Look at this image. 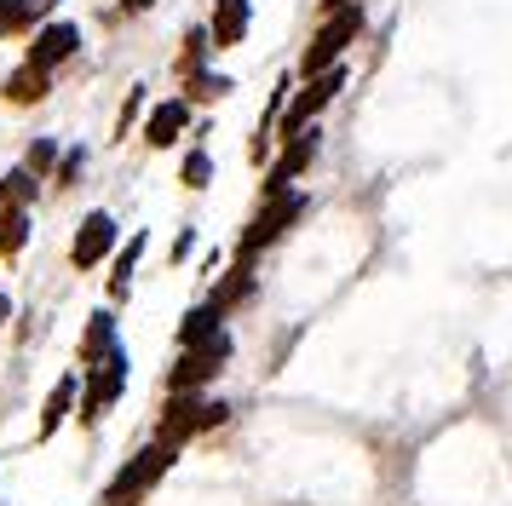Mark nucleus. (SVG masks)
Wrapping results in <instances>:
<instances>
[{"mask_svg": "<svg viewBox=\"0 0 512 506\" xmlns=\"http://www.w3.org/2000/svg\"><path fill=\"white\" fill-rule=\"evenodd\" d=\"M173 449H179V443H150V449H139V455L116 472V483L104 489V506H133L144 489H156L162 472L173 466Z\"/></svg>", "mask_w": 512, "mask_h": 506, "instance_id": "1", "label": "nucleus"}, {"mask_svg": "<svg viewBox=\"0 0 512 506\" xmlns=\"http://www.w3.org/2000/svg\"><path fill=\"white\" fill-rule=\"evenodd\" d=\"M357 29H363V12H357V6H340V12H334V18H328L323 29H317V41L305 46V64H300V69H305V75L328 69L351 41H357Z\"/></svg>", "mask_w": 512, "mask_h": 506, "instance_id": "2", "label": "nucleus"}, {"mask_svg": "<svg viewBox=\"0 0 512 506\" xmlns=\"http://www.w3.org/2000/svg\"><path fill=\"white\" fill-rule=\"evenodd\" d=\"M225 357H231V334L219 328L213 340H202V345H185V363L167 374V386L173 391H190V386H202V380H213L219 368H225Z\"/></svg>", "mask_w": 512, "mask_h": 506, "instance_id": "3", "label": "nucleus"}, {"mask_svg": "<svg viewBox=\"0 0 512 506\" xmlns=\"http://www.w3.org/2000/svg\"><path fill=\"white\" fill-rule=\"evenodd\" d=\"M300 213H305V196H300V190H271V207H265V213L254 219V230L242 236V259H254L265 242H277V236L294 225Z\"/></svg>", "mask_w": 512, "mask_h": 506, "instance_id": "4", "label": "nucleus"}, {"mask_svg": "<svg viewBox=\"0 0 512 506\" xmlns=\"http://www.w3.org/2000/svg\"><path fill=\"white\" fill-rule=\"evenodd\" d=\"M219 420H225V403H213V397H173L167 414H162V437L179 443V437L208 432V426H219Z\"/></svg>", "mask_w": 512, "mask_h": 506, "instance_id": "5", "label": "nucleus"}, {"mask_svg": "<svg viewBox=\"0 0 512 506\" xmlns=\"http://www.w3.org/2000/svg\"><path fill=\"white\" fill-rule=\"evenodd\" d=\"M87 374H93V380H87V414L110 409V403L121 397V386H127V351L110 345L98 363H87Z\"/></svg>", "mask_w": 512, "mask_h": 506, "instance_id": "6", "label": "nucleus"}, {"mask_svg": "<svg viewBox=\"0 0 512 506\" xmlns=\"http://www.w3.org/2000/svg\"><path fill=\"white\" fill-rule=\"evenodd\" d=\"M340 87H346V69H334V64L317 69V75H311V87L294 98V110H288V121H282V127H288V133H305V121L323 110V104H328V98H334Z\"/></svg>", "mask_w": 512, "mask_h": 506, "instance_id": "7", "label": "nucleus"}, {"mask_svg": "<svg viewBox=\"0 0 512 506\" xmlns=\"http://www.w3.org/2000/svg\"><path fill=\"white\" fill-rule=\"evenodd\" d=\"M110 248H116V219H110V213H87V219H81V236H75V248H70L75 271L98 265Z\"/></svg>", "mask_w": 512, "mask_h": 506, "instance_id": "8", "label": "nucleus"}, {"mask_svg": "<svg viewBox=\"0 0 512 506\" xmlns=\"http://www.w3.org/2000/svg\"><path fill=\"white\" fill-rule=\"evenodd\" d=\"M75 46H81V29H70V23H47V29L35 35V46H29V64L52 69V64H64Z\"/></svg>", "mask_w": 512, "mask_h": 506, "instance_id": "9", "label": "nucleus"}, {"mask_svg": "<svg viewBox=\"0 0 512 506\" xmlns=\"http://www.w3.org/2000/svg\"><path fill=\"white\" fill-rule=\"evenodd\" d=\"M242 35H248V0H213L208 41L213 46H242Z\"/></svg>", "mask_w": 512, "mask_h": 506, "instance_id": "10", "label": "nucleus"}, {"mask_svg": "<svg viewBox=\"0 0 512 506\" xmlns=\"http://www.w3.org/2000/svg\"><path fill=\"white\" fill-rule=\"evenodd\" d=\"M311 156H317V133H294V144H288V156L271 167V179H265V190H288V179L294 173H305L311 167Z\"/></svg>", "mask_w": 512, "mask_h": 506, "instance_id": "11", "label": "nucleus"}, {"mask_svg": "<svg viewBox=\"0 0 512 506\" xmlns=\"http://www.w3.org/2000/svg\"><path fill=\"white\" fill-rule=\"evenodd\" d=\"M190 121V110H185V98H167V104H156L150 110V127H144V138L156 144V150H167L173 138H179V127Z\"/></svg>", "mask_w": 512, "mask_h": 506, "instance_id": "12", "label": "nucleus"}, {"mask_svg": "<svg viewBox=\"0 0 512 506\" xmlns=\"http://www.w3.org/2000/svg\"><path fill=\"white\" fill-rule=\"evenodd\" d=\"M58 0H0V41L6 35H18V29H29L35 18H47Z\"/></svg>", "mask_w": 512, "mask_h": 506, "instance_id": "13", "label": "nucleus"}, {"mask_svg": "<svg viewBox=\"0 0 512 506\" xmlns=\"http://www.w3.org/2000/svg\"><path fill=\"white\" fill-rule=\"evenodd\" d=\"M6 98H12V104H41V98H47V69L24 64L12 81H6Z\"/></svg>", "mask_w": 512, "mask_h": 506, "instance_id": "14", "label": "nucleus"}, {"mask_svg": "<svg viewBox=\"0 0 512 506\" xmlns=\"http://www.w3.org/2000/svg\"><path fill=\"white\" fill-rule=\"evenodd\" d=\"M110 345H116V322H110L104 311H98V317H93V328H87V340H81V368H87V363H98V357H104Z\"/></svg>", "mask_w": 512, "mask_h": 506, "instance_id": "15", "label": "nucleus"}, {"mask_svg": "<svg viewBox=\"0 0 512 506\" xmlns=\"http://www.w3.org/2000/svg\"><path fill=\"white\" fill-rule=\"evenodd\" d=\"M219 334V311L213 305H196L185 317V328H179V345H202V340H213Z\"/></svg>", "mask_w": 512, "mask_h": 506, "instance_id": "16", "label": "nucleus"}, {"mask_svg": "<svg viewBox=\"0 0 512 506\" xmlns=\"http://www.w3.org/2000/svg\"><path fill=\"white\" fill-rule=\"evenodd\" d=\"M70 397H75V374H64V380L52 386V397H47V414H41V437L58 432V420L70 414Z\"/></svg>", "mask_w": 512, "mask_h": 506, "instance_id": "17", "label": "nucleus"}, {"mask_svg": "<svg viewBox=\"0 0 512 506\" xmlns=\"http://www.w3.org/2000/svg\"><path fill=\"white\" fill-rule=\"evenodd\" d=\"M29 242V213L24 207H6L0 213V253H18Z\"/></svg>", "mask_w": 512, "mask_h": 506, "instance_id": "18", "label": "nucleus"}, {"mask_svg": "<svg viewBox=\"0 0 512 506\" xmlns=\"http://www.w3.org/2000/svg\"><path fill=\"white\" fill-rule=\"evenodd\" d=\"M29 196H35V173H29V167H18V173H6V179H0V202H6V207H24Z\"/></svg>", "mask_w": 512, "mask_h": 506, "instance_id": "19", "label": "nucleus"}, {"mask_svg": "<svg viewBox=\"0 0 512 506\" xmlns=\"http://www.w3.org/2000/svg\"><path fill=\"white\" fill-rule=\"evenodd\" d=\"M139 253H144V236H133L127 248H121V259H116V276H110V294H127V282H133V265H139Z\"/></svg>", "mask_w": 512, "mask_h": 506, "instance_id": "20", "label": "nucleus"}, {"mask_svg": "<svg viewBox=\"0 0 512 506\" xmlns=\"http://www.w3.org/2000/svg\"><path fill=\"white\" fill-rule=\"evenodd\" d=\"M248 288H254V276H248V265H242V271H231V282L213 294V311H225V305H231V299H242Z\"/></svg>", "mask_w": 512, "mask_h": 506, "instance_id": "21", "label": "nucleus"}, {"mask_svg": "<svg viewBox=\"0 0 512 506\" xmlns=\"http://www.w3.org/2000/svg\"><path fill=\"white\" fill-rule=\"evenodd\" d=\"M208 179H213V161L202 156V150H190V156H185V184H190V190H202Z\"/></svg>", "mask_w": 512, "mask_h": 506, "instance_id": "22", "label": "nucleus"}, {"mask_svg": "<svg viewBox=\"0 0 512 506\" xmlns=\"http://www.w3.org/2000/svg\"><path fill=\"white\" fill-rule=\"evenodd\" d=\"M52 161H58V144H52V138H35V144H29V173H47Z\"/></svg>", "mask_w": 512, "mask_h": 506, "instance_id": "23", "label": "nucleus"}, {"mask_svg": "<svg viewBox=\"0 0 512 506\" xmlns=\"http://www.w3.org/2000/svg\"><path fill=\"white\" fill-rule=\"evenodd\" d=\"M196 98H219V92H231V81H225V75H202V69H196Z\"/></svg>", "mask_w": 512, "mask_h": 506, "instance_id": "24", "label": "nucleus"}, {"mask_svg": "<svg viewBox=\"0 0 512 506\" xmlns=\"http://www.w3.org/2000/svg\"><path fill=\"white\" fill-rule=\"evenodd\" d=\"M81 167H87V150H70V156L58 161V179H64V184L81 179Z\"/></svg>", "mask_w": 512, "mask_h": 506, "instance_id": "25", "label": "nucleus"}, {"mask_svg": "<svg viewBox=\"0 0 512 506\" xmlns=\"http://www.w3.org/2000/svg\"><path fill=\"white\" fill-rule=\"evenodd\" d=\"M144 6H156V0H127V12H144Z\"/></svg>", "mask_w": 512, "mask_h": 506, "instance_id": "26", "label": "nucleus"}, {"mask_svg": "<svg viewBox=\"0 0 512 506\" xmlns=\"http://www.w3.org/2000/svg\"><path fill=\"white\" fill-rule=\"evenodd\" d=\"M334 6H340V0H334Z\"/></svg>", "mask_w": 512, "mask_h": 506, "instance_id": "27", "label": "nucleus"}]
</instances>
